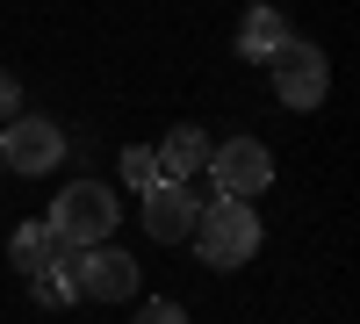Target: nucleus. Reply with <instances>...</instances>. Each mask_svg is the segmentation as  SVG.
<instances>
[{
  "mask_svg": "<svg viewBox=\"0 0 360 324\" xmlns=\"http://www.w3.org/2000/svg\"><path fill=\"white\" fill-rule=\"evenodd\" d=\"M51 238L65 245V252H86V245H108L115 238V195L101 188V181H72V188H58V202H51Z\"/></svg>",
  "mask_w": 360,
  "mask_h": 324,
  "instance_id": "nucleus-1",
  "label": "nucleus"
},
{
  "mask_svg": "<svg viewBox=\"0 0 360 324\" xmlns=\"http://www.w3.org/2000/svg\"><path fill=\"white\" fill-rule=\"evenodd\" d=\"M8 115H22V79L0 65V123H8Z\"/></svg>",
  "mask_w": 360,
  "mask_h": 324,
  "instance_id": "nucleus-13",
  "label": "nucleus"
},
{
  "mask_svg": "<svg viewBox=\"0 0 360 324\" xmlns=\"http://www.w3.org/2000/svg\"><path fill=\"white\" fill-rule=\"evenodd\" d=\"M65 159V130L51 123V115H8L0 123V173H51Z\"/></svg>",
  "mask_w": 360,
  "mask_h": 324,
  "instance_id": "nucleus-4",
  "label": "nucleus"
},
{
  "mask_svg": "<svg viewBox=\"0 0 360 324\" xmlns=\"http://www.w3.org/2000/svg\"><path fill=\"white\" fill-rule=\"evenodd\" d=\"M152 159H159V181H195V173L209 166V137L195 123H180V130H166V144Z\"/></svg>",
  "mask_w": 360,
  "mask_h": 324,
  "instance_id": "nucleus-9",
  "label": "nucleus"
},
{
  "mask_svg": "<svg viewBox=\"0 0 360 324\" xmlns=\"http://www.w3.org/2000/svg\"><path fill=\"white\" fill-rule=\"evenodd\" d=\"M29 296H37L44 310H65V303H79V296H72V252H65V245H58V259H51L44 274H29Z\"/></svg>",
  "mask_w": 360,
  "mask_h": 324,
  "instance_id": "nucleus-11",
  "label": "nucleus"
},
{
  "mask_svg": "<svg viewBox=\"0 0 360 324\" xmlns=\"http://www.w3.org/2000/svg\"><path fill=\"white\" fill-rule=\"evenodd\" d=\"M266 72H274V101L295 108V115L324 108V94H332V58H324L310 37H288L274 58H266Z\"/></svg>",
  "mask_w": 360,
  "mask_h": 324,
  "instance_id": "nucleus-3",
  "label": "nucleus"
},
{
  "mask_svg": "<svg viewBox=\"0 0 360 324\" xmlns=\"http://www.w3.org/2000/svg\"><path fill=\"white\" fill-rule=\"evenodd\" d=\"M137 324H188V310H180V303H144Z\"/></svg>",
  "mask_w": 360,
  "mask_h": 324,
  "instance_id": "nucleus-14",
  "label": "nucleus"
},
{
  "mask_svg": "<svg viewBox=\"0 0 360 324\" xmlns=\"http://www.w3.org/2000/svg\"><path fill=\"white\" fill-rule=\"evenodd\" d=\"M288 37H295V29H288V15H281V8H245V22H238V58L266 65V58H274Z\"/></svg>",
  "mask_w": 360,
  "mask_h": 324,
  "instance_id": "nucleus-8",
  "label": "nucleus"
},
{
  "mask_svg": "<svg viewBox=\"0 0 360 324\" xmlns=\"http://www.w3.org/2000/svg\"><path fill=\"white\" fill-rule=\"evenodd\" d=\"M123 181H130L137 195H144V188H152V181H159V159H152V152H144V144H130V152H123Z\"/></svg>",
  "mask_w": 360,
  "mask_h": 324,
  "instance_id": "nucleus-12",
  "label": "nucleus"
},
{
  "mask_svg": "<svg viewBox=\"0 0 360 324\" xmlns=\"http://www.w3.org/2000/svg\"><path fill=\"white\" fill-rule=\"evenodd\" d=\"M72 296H79V303H130V296H137V259L115 252V245L72 252Z\"/></svg>",
  "mask_w": 360,
  "mask_h": 324,
  "instance_id": "nucleus-6",
  "label": "nucleus"
},
{
  "mask_svg": "<svg viewBox=\"0 0 360 324\" xmlns=\"http://www.w3.org/2000/svg\"><path fill=\"white\" fill-rule=\"evenodd\" d=\"M209 181H217L224 202H252L266 181H274V152H266L259 137H231V144H209Z\"/></svg>",
  "mask_w": 360,
  "mask_h": 324,
  "instance_id": "nucleus-5",
  "label": "nucleus"
},
{
  "mask_svg": "<svg viewBox=\"0 0 360 324\" xmlns=\"http://www.w3.org/2000/svg\"><path fill=\"white\" fill-rule=\"evenodd\" d=\"M195 252H202V267H217V274H231V267H245V259L259 252V216H252V202H209V209L195 216Z\"/></svg>",
  "mask_w": 360,
  "mask_h": 324,
  "instance_id": "nucleus-2",
  "label": "nucleus"
},
{
  "mask_svg": "<svg viewBox=\"0 0 360 324\" xmlns=\"http://www.w3.org/2000/svg\"><path fill=\"white\" fill-rule=\"evenodd\" d=\"M8 259H15V274H44L51 259H58V238H51V223H22L15 238H8Z\"/></svg>",
  "mask_w": 360,
  "mask_h": 324,
  "instance_id": "nucleus-10",
  "label": "nucleus"
},
{
  "mask_svg": "<svg viewBox=\"0 0 360 324\" xmlns=\"http://www.w3.org/2000/svg\"><path fill=\"white\" fill-rule=\"evenodd\" d=\"M195 216H202V202H195L188 181H152L144 188V231H152L159 245H180L195 231Z\"/></svg>",
  "mask_w": 360,
  "mask_h": 324,
  "instance_id": "nucleus-7",
  "label": "nucleus"
}]
</instances>
